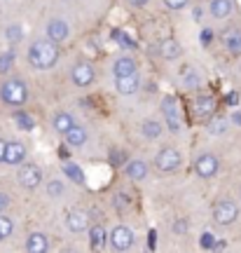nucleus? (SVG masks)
<instances>
[{
    "label": "nucleus",
    "instance_id": "obj_6",
    "mask_svg": "<svg viewBox=\"0 0 241 253\" xmlns=\"http://www.w3.org/2000/svg\"><path fill=\"white\" fill-rule=\"evenodd\" d=\"M96 80V68H94V63L87 61V59H78V61L71 66V82L75 87H80V89H87L91 87Z\"/></svg>",
    "mask_w": 241,
    "mask_h": 253
},
{
    "label": "nucleus",
    "instance_id": "obj_39",
    "mask_svg": "<svg viewBox=\"0 0 241 253\" xmlns=\"http://www.w3.org/2000/svg\"><path fill=\"white\" fill-rule=\"evenodd\" d=\"M9 207H12V197H9V192L0 190V213H7Z\"/></svg>",
    "mask_w": 241,
    "mask_h": 253
},
{
    "label": "nucleus",
    "instance_id": "obj_2",
    "mask_svg": "<svg viewBox=\"0 0 241 253\" xmlns=\"http://www.w3.org/2000/svg\"><path fill=\"white\" fill-rule=\"evenodd\" d=\"M31 89H28V82L24 78H5L0 82V103L7 106V108H24L28 103Z\"/></svg>",
    "mask_w": 241,
    "mask_h": 253
},
{
    "label": "nucleus",
    "instance_id": "obj_31",
    "mask_svg": "<svg viewBox=\"0 0 241 253\" xmlns=\"http://www.w3.org/2000/svg\"><path fill=\"white\" fill-rule=\"evenodd\" d=\"M68 181V178H66ZM66 181H61V178H52V181H47L45 190H47V195L52 199H61L63 195H66Z\"/></svg>",
    "mask_w": 241,
    "mask_h": 253
},
{
    "label": "nucleus",
    "instance_id": "obj_40",
    "mask_svg": "<svg viewBox=\"0 0 241 253\" xmlns=\"http://www.w3.org/2000/svg\"><path fill=\"white\" fill-rule=\"evenodd\" d=\"M126 2H129L134 9H143V7H148V5H150V0H126Z\"/></svg>",
    "mask_w": 241,
    "mask_h": 253
},
{
    "label": "nucleus",
    "instance_id": "obj_37",
    "mask_svg": "<svg viewBox=\"0 0 241 253\" xmlns=\"http://www.w3.org/2000/svg\"><path fill=\"white\" fill-rule=\"evenodd\" d=\"M171 230H173L176 235H185V232H188V220H185V218H176V220L171 223Z\"/></svg>",
    "mask_w": 241,
    "mask_h": 253
},
{
    "label": "nucleus",
    "instance_id": "obj_1",
    "mask_svg": "<svg viewBox=\"0 0 241 253\" xmlns=\"http://www.w3.org/2000/svg\"><path fill=\"white\" fill-rule=\"evenodd\" d=\"M61 45L52 42L49 38H36L26 49V61L33 71H52L61 59Z\"/></svg>",
    "mask_w": 241,
    "mask_h": 253
},
{
    "label": "nucleus",
    "instance_id": "obj_21",
    "mask_svg": "<svg viewBox=\"0 0 241 253\" xmlns=\"http://www.w3.org/2000/svg\"><path fill=\"white\" fill-rule=\"evenodd\" d=\"M134 73H138V61H136L134 56L122 54V56H117L115 61H113V78L134 75Z\"/></svg>",
    "mask_w": 241,
    "mask_h": 253
},
{
    "label": "nucleus",
    "instance_id": "obj_28",
    "mask_svg": "<svg viewBox=\"0 0 241 253\" xmlns=\"http://www.w3.org/2000/svg\"><path fill=\"white\" fill-rule=\"evenodd\" d=\"M2 36L7 40L9 45H19V42H24V36H26V31L21 24H7L5 31H2Z\"/></svg>",
    "mask_w": 241,
    "mask_h": 253
},
{
    "label": "nucleus",
    "instance_id": "obj_4",
    "mask_svg": "<svg viewBox=\"0 0 241 253\" xmlns=\"http://www.w3.org/2000/svg\"><path fill=\"white\" fill-rule=\"evenodd\" d=\"M237 218H239V204L230 197H223L218 199L213 204V220L215 225L220 227H230L237 223Z\"/></svg>",
    "mask_w": 241,
    "mask_h": 253
},
{
    "label": "nucleus",
    "instance_id": "obj_24",
    "mask_svg": "<svg viewBox=\"0 0 241 253\" xmlns=\"http://www.w3.org/2000/svg\"><path fill=\"white\" fill-rule=\"evenodd\" d=\"M12 120H14V125H17L19 131H24V134H31V131H36V118L28 113L26 108H14V113H12Z\"/></svg>",
    "mask_w": 241,
    "mask_h": 253
},
{
    "label": "nucleus",
    "instance_id": "obj_15",
    "mask_svg": "<svg viewBox=\"0 0 241 253\" xmlns=\"http://www.w3.org/2000/svg\"><path fill=\"white\" fill-rule=\"evenodd\" d=\"M148 173H150V167H148V162H145V160H141V157H131V160H126L124 176L129 178V181L141 183V181H145V178H148Z\"/></svg>",
    "mask_w": 241,
    "mask_h": 253
},
{
    "label": "nucleus",
    "instance_id": "obj_44",
    "mask_svg": "<svg viewBox=\"0 0 241 253\" xmlns=\"http://www.w3.org/2000/svg\"><path fill=\"white\" fill-rule=\"evenodd\" d=\"M148 237H150V239H148V246H150V249H157V232H155V230H150V232H148Z\"/></svg>",
    "mask_w": 241,
    "mask_h": 253
},
{
    "label": "nucleus",
    "instance_id": "obj_29",
    "mask_svg": "<svg viewBox=\"0 0 241 253\" xmlns=\"http://www.w3.org/2000/svg\"><path fill=\"white\" fill-rule=\"evenodd\" d=\"M14 218L9 216V213H0V244H5L12 239L14 235Z\"/></svg>",
    "mask_w": 241,
    "mask_h": 253
},
{
    "label": "nucleus",
    "instance_id": "obj_30",
    "mask_svg": "<svg viewBox=\"0 0 241 253\" xmlns=\"http://www.w3.org/2000/svg\"><path fill=\"white\" fill-rule=\"evenodd\" d=\"M113 207H115L117 213H126L129 209L134 207V199L129 197L126 192H115L113 195Z\"/></svg>",
    "mask_w": 241,
    "mask_h": 253
},
{
    "label": "nucleus",
    "instance_id": "obj_41",
    "mask_svg": "<svg viewBox=\"0 0 241 253\" xmlns=\"http://www.w3.org/2000/svg\"><path fill=\"white\" fill-rule=\"evenodd\" d=\"M230 122H232L234 126H241V110H232V113H230Z\"/></svg>",
    "mask_w": 241,
    "mask_h": 253
},
{
    "label": "nucleus",
    "instance_id": "obj_34",
    "mask_svg": "<svg viewBox=\"0 0 241 253\" xmlns=\"http://www.w3.org/2000/svg\"><path fill=\"white\" fill-rule=\"evenodd\" d=\"M14 68V52L12 49H5V52H0V75H5Z\"/></svg>",
    "mask_w": 241,
    "mask_h": 253
},
{
    "label": "nucleus",
    "instance_id": "obj_18",
    "mask_svg": "<svg viewBox=\"0 0 241 253\" xmlns=\"http://www.w3.org/2000/svg\"><path fill=\"white\" fill-rule=\"evenodd\" d=\"M183 45H180L176 38H166V40H161L160 45H157V54H160V59H164V61H178L180 56H183Z\"/></svg>",
    "mask_w": 241,
    "mask_h": 253
},
{
    "label": "nucleus",
    "instance_id": "obj_8",
    "mask_svg": "<svg viewBox=\"0 0 241 253\" xmlns=\"http://www.w3.org/2000/svg\"><path fill=\"white\" fill-rule=\"evenodd\" d=\"M136 242V232L131 230L129 225L124 223H120L110 230V237H108V246L113 249V251H129Z\"/></svg>",
    "mask_w": 241,
    "mask_h": 253
},
{
    "label": "nucleus",
    "instance_id": "obj_19",
    "mask_svg": "<svg viewBox=\"0 0 241 253\" xmlns=\"http://www.w3.org/2000/svg\"><path fill=\"white\" fill-rule=\"evenodd\" d=\"M49 246H52L49 244V235L42 232V230H33V232H28L24 249H26L28 253H47Z\"/></svg>",
    "mask_w": 241,
    "mask_h": 253
},
{
    "label": "nucleus",
    "instance_id": "obj_20",
    "mask_svg": "<svg viewBox=\"0 0 241 253\" xmlns=\"http://www.w3.org/2000/svg\"><path fill=\"white\" fill-rule=\"evenodd\" d=\"M208 14L218 21H225L234 14V0H208Z\"/></svg>",
    "mask_w": 241,
    "mask_h": 253
},
{
    "label": "nucleus",
    "instance_id": "obj_14",
    "mask_svg": "<svg viewBox=\"0 0 241 253\" xmlns=\"http://www.w3.org/2000/svg\"><path fill=\"white\" fill-rule=\"evenodd\" d=\"M28 160V148L21 141H7V150H5V164L7 167H19Z\"/></svg>",
    "mask_w": 241,
    "mask_h": 253
},
{
    "label": "nucleus",
    "instance_id": "obj_22",
    "mask_svg": "<svg viewBox=\"0 0 241 253\" xmlns=\"http://www.w3.org/2000/svg\"><path fill=\"white\" fill-rule=\"evenodd\" d=\"M164 120H157V118H145L141 122V136H143L145 141H157L161 134H164Z\"/></svg>",
    "mask_w": 241,
    "mask_h": 253
},
{
    "label": "nucleus",
    "instance_id": "obj_46",
    "mask_svg": "<svg viewBox=\"0 0 241 253\" xmlns=\"http://www.w3.org/2000/svg\"><path fill=\"white\" fill-rule=\"evenodd\" d=\"M239 197H241V190H239Z\"/></svg>",
    "mask_w": 241,
    "mask_h": 253
},
{
    "label": "nucleus",
    "instance_id": "obj_25",
    "mask_svg": "<svg viewBox=\"0 0 241 253\" xmlns=\"http://www.w3.org/2000/svg\"><path fill=\"white\" fill-rule=\"evenodd\" d=\"M61 173L68 178V181H73L75 185H87V178H84V171L80 169V164L71 162V160H66V162H61Z\"/></svg>",
    "mask_w": 241,
    "mask_h": 253
},
{
    "label": "nucleus",
    "instance_id": "obj_26",
    "mask_svg": "<svg viewBox=\"0 0 241 253\" xmlns=\"http://www.w3.org/2000/svg\"><path fill=\"white\" fill-rule=\"evenodd\" d=\"M73 125H75V118H73L68 110H56V113H54V118H52V129L56 131V134L63 136Z\"/></svg>",
    "mask_w": 241,
    "mask_h": 253
},
{
    "label": "nucleus",
    "instance_id": "obj_7",
    "mask_svg": "<svg viewBox=\"0 0 241 253\" xmlns=\"http://www.w3.org/2000/svg\"><path fill=\"white\" fill-rule=\"evenodd\" d=\"M42 169L33 162H24L17 167V183L24 190H38L42 185Z\"/></svg>",
    "mask_w": 241,
    "mask_h": 253
},
{
    "label": "nucleus",
    "instance_id": "obj_11",
    "mask_svg": "<svg viewBox=\"0 0 241 253\" xmlns=\"http://www.w3.org/2000/svg\"><path fill=\"white\" fill-rule=\"evenodd\" d=\"M66 227L71 230L73 235H82V232H89L91 227V216L82 209H71L66 213Z\"/></svg>",
    "mask_w": 241,
    "mask_h": 253
},
{
    "label": "nucleus",
    "instance_id": "obj_32",
    "mask_svg": "<svg viewBox=\"0 0 241 253\" xmlns=\"http://www.w3.org/2000/svg\"><path fill=\"white\" fill-rule=\"evenodd\" d=\"M199 84H201V75H199L195 68L188 66V71L183 75V87H185V89H199Z\"/></svg>",
    "mask_w": 241,
    "mask_h": 253
},
{
    "label": "nucleus",
    "instance_id": "obj_35",
    "mask_svg": "<svg viewBox=\"0 0 241 253\" xmlns=\"http://www.w3.org/2000/svg\"><path fill=\"white\" fill-rule=\"evenodd\" d=\"M161 2H164V7L169 12H183L185 7H190L192 0H161Z\"/></svg>",
    "mask_w": 241,
    "mask_h": 253
},
{
    "label": "nucleus",
    "instance_id": "obj_38",
    "mask_svg": "<svg viewBox=\"0 0 241 253\" xmlns=\"http://www.w3.org/2000/svg\"><path fill=\"white\" fill-rule=\"evenodd\" d=\"M110 164H115V167H124L126 164V160H124V153L122 150H110Z\"/></svg>",
    "mask_w": 241,
    "mask_h": 253
},
{
    "label": "nucleus",
    "instance_id": "obj_3",
    "mask_svg": "<svg viewBox=\"0 0 241 253\" xmlns=\"http://www.w3.org/2000/svg\"><path fill=\"white\" fill-rule=\"evenodd\" d=\"M180 167H183V155H180L178 148L166 145L155 155V169L160 173H176L180 171Z\"/></svg>",
    "mask_w": 241,
    "mask_h": 253
},
{
    "label": "nucleus",
    "instance_id": "obj_9",
    "mask_svg": "<svg viewBox=\"0 0 241 253\" xmlns=\"http://www.w3.org/2000/svg\"><path fill=\"white\" fill-rule=\"evenodd\" d=\"M195 171L199 178H204V181H211V178H215L218 176V171H220V157L215 153H201L197 155L195 160Z\"/></svg>",
    "mask_w": 241,
    "mask_h": 253
},
{
    "label": "nucleus",
    "instance_id": "obj_27",
    "mask_svg": "<svg viewBox=\"0 0 241 253\" xmlns=\"http://www.w3.org/2000/svg\"><path fill=\"white\" fill-rule=\"evenodd\" d=\"M230 118H223V115H213V118H208V125H206V129H208V134L213 136H223L227 129H230Z\"/></svg>",
    "mask_w": 241,
    "mask_h": 253
},
{
    "label": "nucleus",
    "instance_id": "obj_16",
    "mask_svg": "<svg viewBox=\"0 0 241 253\" xmlns=\"http://www.w3.org/2000/svg\"><path fill=\"white\" fill-rule=\"evenodd\" d=\"M218 110V101L213 94H197L195 96V115L201 120H208L215 115Z\"/></svg>",
    "mask_w": 241,
    "mask_h": 253
},
{
    "label": "nucleus",
    "instance_id": "obj_10",
    "mask_svg": "<svg viewBox=\"0 0 241 253\" xmlns=\"http://www.w3.org/2000/svg\"><path fill=\"white\" fill-rule=\"evenodd\" d=\"M45 38H49L56 45H66L71 40V24L61 17H54L45 24Z\"/></svg>",
    "mask_w": 241,
    "mask_h": 253
},
{
    "label": "nucleus",
    "instance_id": "obj_43",
    "mask_svg": "<svg viewBox=\"0 0 241 253\" xmlns=\"http://www.w3.org/2000/svg\"><path fill=\"white\" fill-rule=\"evenodd\" d=\"M5 150H7V138L0 136V164H5Z\"/></svg>",
    "mask_w": 241,
    "mask_h": 253
},
{
    "label": "nucleus",
    "instance_id": "obj_23",
    "mask_svg": "<svg viewBox=\"0 0 241 253\" xmlns=\"http://www.w3.org/2000/svg\"><path fill=\"white\" fill-rule=\"evenodd\" d=\"M108 237H110V232L106 230V225H103V223H94V225L89 227L91 251H103V249L108 246Z\"/></svg>",
    "mask_w": 241,
    "mask_h": 253
},
{
    "label": "nucleus",
    "instance_id": "obj_45",
    "mask_svg": "<svg viewBox=\"0 0 241 253\" xmlns=\"http://www.w3.org/2000/svg\"><path fill=\"white\" fill-rule=\"evenodd\" d=\"M201 17H204V9H201V7L192 9V19H195V21H201Z\"/></svg>",
    "mask_w": 241,
    "mask_h": 253
},
{
    "label": "nucleus",
    "instance_id": "obj_36",
    "mask_svg": "<svg viewBox=\"0 0 241 253\" xmlns=\"http://www.w3.org/2000/svg\"><path fill=\"white\" fill-rule=\"evenodd\" d=\"M199 40H201V45H204V47L211 45V42L215 40L213 28H201V31H199Z\"/></svg>",
    "mask_w": 241,
    "mask_h": 253
},
{
    "label": "nucleus",
    "instance_id": "obj_42",
    "mask_svg": "<svg viewBox=\"0 0 241 253\" xmlns=\"http://www.w3.org/2000/svg\"><path fill=\"white\" fill-rule=\"evenodd\" d=\"M225 103H227V106H237V103H239V94H237V91L227 94V96H225Z\"/></svg>",
    "mask_w": 241,
    "mask_h": 253
},
{
    "label": "nucleus",
    "instance_id": "obj_33",
    "mask_svg": "<svg viewBox=\"0 0 241 253\" xmlns=\"http://www.w3.org/2000/svg\"><path fill=\"white\" fill-rule=\"evenodd\" d=\"M199 246H201L204 251H215V246H218V237H215L211 230H204V232L199 235Z\"/></svg>",
    "mask_w": 241,
    "mask_h": 253
},
{
    "label": "nucleus",
    "instance_id": "obj_17",
    "mask_svg": "<svg viewBox=\"0 0 241 253\" xmlns=\"http://www.w3.org/2000/svg\"><path fill=\"white\" fill-rule=\"evenodd\" d=\"M63 141H66V145L73 148V150H82V148L87 145V141H89V131H87V126H82L75 122V125L63 134Z\"/></svg>",
    "mask_w": 241,
    "mask_h": 253
},
{
    "label": "nucleus",
    "instance_id": "obj_12",
    "mask_svg": "<svg viewBox=\"0 0 241 253\" xmlns=\"http://www.w3.org/2000/svg\"><path fill=\"white\" fill-rule=\"evenodd\" d=\"M220 45L230 56H241V28L227 26L220 31Z\"/></svg>",
    "mask_w": 241,
    "mask_h": 253
},
{
    "label": "nucleus",
    "instance_id": "obj_13",
    "mask_svg": "<svg viewBox=\"0 0 241 253\" xmlns=\"http://www.w3.org/2000/svg\"><path fill=\"white\" fill-rule=\"evenodd\" d=\"M113 87L120 96H134L141 91V75H122V78H113Z\"/></svg>",
    "mask_w": 241,
    "mask_h": 253
},
{
    "label": "nucleus",
    "instance_id": "obj_5",
    "mask_svg": "<svg viewBox=\"0 0 241 253\" xmlns=\"http://www.w3.org/2000/svg\"><path fill=\"white\" fill-rule=\"evenodd\" d=\"M161 118H164V125L169 129L171 134H178L183 129V118H180V106L178 99L173 94H166L161 99Z\"/></svg>",
    "mask_w": 241,
    "mask_h": 253
}]
</instances>
